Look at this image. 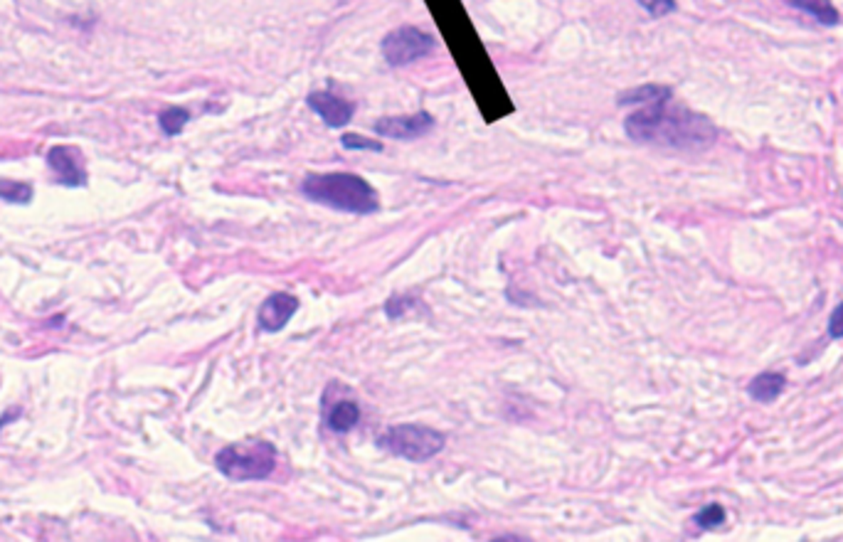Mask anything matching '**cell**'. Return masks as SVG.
<instances>
[{"label":"cell","mask_w":843,"mask_h":542,"mask_svg":"<svg viewBox=\"0 0 843 542\" xmlns=\"http://www.w3.org/2000/svg\"><path fill=\"white\" fill-rule=\"evenodd\" d=\"M668 102L648 104L629 114V119L624 121L627 136L639 144H656L681 151H700L716 144L718 128L713 121L686 106H671Z\"/></svg>","instance_id":"6da1fadb"},{"label":"cell","mask_w":843,"mask_h":542,"mask_svg":"<svg viewBox=\"0 0 843 542\" xmlns=\"http://www.w3.org/2000/svg\"><path fill=\"white\" fill-rule=\"evenodd\" d=\"M301 193L311 203L350 215H373L380 210L375 187L356 173H311L301 183Z\"/></svg>","instance_id":"7a4b0ae2"},{"label":"cell","mask_w":843,"mask_h":542,"mask_svg":"<svg viewBox=\"0 0 843 542\" xmlns=\"http://www.w3.org/2000/svg\"><path fill=\"white\" fill-rule=\"evenodd\" d=\"M215 467L230 481H265L276 468V447L266 439L235 441L217 451Z\"/></svg>","instance_id":"3957f363"},{"label":"cell","mask_w":843,"mask_h":542,"mask_svg":"<svg viewBox=\"0 0 843 542\" xmlns=\"http://www.w3.org/2000/svg\"><path fill=\"white\" fill-rule=\"evenodd\" d=\"M444 444H447L444 434L425 424H397V427L385 429L383 437L377 439V447L392 457L415 461V464H422L442 454Z\"/></svg>","instance_id":"277c9868"},{"label":"cell","mask_w":843,"mask_h":542,"mask_svg":"<svg viewBox=\"0 0 843 542\" xmlns=\"http://www.w3.org/2000/svg\"><path fill=\"white\" fill-rule=\"evenodd\" d=\"M435 37L415 25L395 27L383 37V57L390 67H405L435 50Z\"/></svg>","instance_id":"5b68a950"},{"label":"cell","mask_w":843,"mask_h":542,"mask_svg":"<svg viewBox=\"0 0 843 542\" xmlns=\"http://www.w3.org/2000/svg\"><path fill=\"white\" fill-rule=\"evenodd\" d=\"M47 166L55 173V180L65 187H85L86 168L82 151L77 146H55L47 151Z\"/></svg>","instance_id":"8992f818"},{"label":"cell","mask_w":843,"mask_h":542,"mask_svg":"<svg viewBox=\"0 0 843 542\" xmlns=\"http://www.w3.org/2000/svg\"><path fill=\"white\" fill-rule=\"evenodd\" d=\"M375 134L395 141H415L422 138L435 128V116L429 111H417L412 116H387V119L375 121Z\"/></svg>","instance_id":"52a82bcc"},{"label":"cell","mask_w":843,"mask_h":542,"mask_svg":"<svg viewBox=\"0 0 843 542\" xmlns=\"http://www.w3.org/2000/svg\"><path fill=\"white\" fill-rule=\"evenodd\" d=\"M308 109L316 111L324 124L328 128H343L346 124H350L353 119V114H356V106L348 102V99H343V96H336L331 92H311L308 94Z\"/></svg>","instance_id":"ba28073f"},{"label":"cell","mask_w":843,"mask_h":542,"mask_svg":"<svg viewBox=\"0 0 843 542\" xmlns=\"http://www.w3.org/2000/svg\"><path fill=\"white\" fill-rule=\"evenodd\" d=\"M298 298L294 294H272L265 304L259 306V328L265 333H279L291 321V316L298 311Z\"/></svg>","instance_id":"9c48e42d"},{"label":"cell","mask_w":843,"mask_h":542,"mask_svg":"<svg viewBox=\"0 0 843 542\" xmlns=\"http://www.w3.org/2000/svg\"><path fill=\"white\" fill-rule=\"evenodd\" d=\"M360 422V406L353 399H338L326 409V427L336 434H348Z\"/></svg>","instance_id":"30bf717a"},{"label":"cell","mask_w":843,"mask_h":542,"mask_svg":"<svg viewBox=\"0 0 843 542\" xmlns=\"http://www.w3.org/2000/svg\"><path fill=\"white\" fill-rule=\"evenodd\" d=\"M784 387H787V377H784V375L762 373V375H758L755 380L749 382L748 395L755 399V402L767 405V402H775V399L782 395Z\"/></svg>","instance_id":"8fae6325"},{"label":"cell","mask_w":843,"mask_h":542,"mask_svg":"<svg viewBox=\"0 0 843 542\" xmlns=\"http://www.w3.org/2000/svg\"><path fill=\"white\" fill-rule=\"evenodd\" d=\"M671 89L664 85H644V86H634L629 92H624L619 96V104L622 106H629V104H641V106H648V104H658V102H668L671 99Z\"/></svg>","instance_id":"7c38bea8"},{"label":"cell","mask_w":843,"mask_h":542,"mask_svg":"<svg viewBox=\"0 0 843 542\" xmlns=\"http://www.w3.org/2000/svg\"><path fill=\"white\" fill-rule=\"evenodd\" d=\"M787 3L814 15L821 25H836L838 23V10L834 8L831 0H787Z\"/></svg>","instance_id":"4fadbf2b"},{"label":"cell","mask_w":843,"mask_h":542,"mask_svg":"<svg viewBox=\"0 0 843 542\" xmlns=\"http://www.w3.org/2000/svg\"><path fill=\"white\" fill-rule=\"evenodd\" d=\"M187 121H190V111L183 106H168L158 114V126L166 136H178Z\"/></svg>","instance_id":"5bb4252c"},{"label":"cell","mask_w":843,"mask_h":542,"mask_svg":"<svg viewBox=\"0 0 843 542\" xmlns=\"http://www.w3.org/2000/svg\"><path fill=\"white\" fill-rule=\"evenodd\" d=\"M0 200L13 205H27L33 200V186L30 183H17V180H0Z\"/></svg>","instance_id":"9a60e30c"},{"label":"cell","mask_w":843,"mask_h":542,"mask_svg":"<svg viewBox=\"0 0 843 542\" xmlns=\"http://www.w3.org/2000/svg\"><path fill=\"white\" fill-rule=\"evenodd\" d=\"M341 146L343 148H348V151H370V153L385 151L383 141H377V138H367V136H360V134H343Z\"/></svg>","instance_id":"2e32d148"},{"label":"cell","mask_w":843,"mask_h":542,"mask_svg":"<svg viewBox=\"0 0 843 542\" xmlns=\"http://www.w3.org/2000/svg\"><path fill=\"white\" fill-rule=\"evenodd\" d=\"M723 523H725V508L723 506H718V503L708 506V508H703L698 516H696V526H698L700 530H713V527H720Z\"/></svg>","instance_id":"e0dca14e"},{"label":"cell","mask_w":843,"mask_h":542,"mask_svg":"<svg viewBox=\"0 0 843 542\" xmlns=\"http://www.w3.org/2000/svg\"><path fill=\"white\" fill-rule=\"evenodd\" d=\"M419 306V301H415L412 296H392L387 304H385V314L390 316V318H397V316H405L409 308H415Z\"/></svg>","instance_id":"ac0fdd59"},{"label":"cell","mask_w":843,"mask_h":542,"mask_svg":"<svg viewBox=\"0 0 843 542\" xmlns=\"http://www.w3.org/2000/svg\"><path fill=\"white\" fill-rule=\"evenodd\" d=\"M651 17H664L676 10V0H637Z\"/></svg>","instance_id":"d6986e66"},{"label":"cell","mask_w":843,"mask_h":542,"mask_svg":"<svg viewBox=\"0 0 843 542\" xmlns=\"http://www.w3.org/2000/svg\"><path fill=\"white\" fill-rule=\"evenodd\" d=\"M828 336L831 338H843V304L834 308V314L828 318Z\"/></svg>","instance_id":"ffe728a7"}]
</instances>
